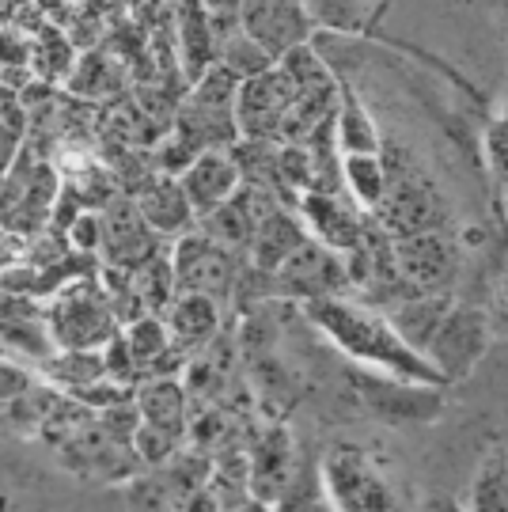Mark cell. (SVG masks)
Here are the masks:
<instances>
[{
	"instance_id": "5bb4252c",
	"label": "cell",
	"mask_w": 508,
	"mask_h": 512,
	"mask_svg": "<svg viewBox=\"0 0 508 512\" xmlns=\"http://www.w3.org/2000/svg\"><path fill=\"white\" fill-rule=\"evenodd\" d=\"M300 213L308 224V239H315L327 251H357L361 247V220L357 209L345 205L338 194L327 190H304L300 194Z\"/></svg>"
},
{
	"instance_id": "8fae6325",
	"label": "cell",
	"mask_w": 508,
	"mask_h": 512,
	"mask_svg": "<svg viewBox=\"0 0 508 512\" xmlns=\"http://www.w3.org/2000/svg\"><path fill=\"white\" fill-rule=\"evenodd\" d=\"M292 475H296V448H292V433L285 425H266L258 440L251 444L247 456V490L251 501L262 505H277V497L289 490Z\"/></svg>"
},
{
	"instance_id": "9c48e42d",
	"label": "cell",
	"mask_w": 508,
	"mask_h": 512,
	"mask_svg": "<svg viewBox=\"0 0 508 512\" xmlns=\"http://www.w3.org/2000/svg\"><path fill=\"white\" fill-rule=\"evenodd\" d=\"M54 349L46 311L27 293H0V353L19 365L38 368Z\"/></svg>"
},
{
	"instance_id": "8992f818",
	"label": "cell",
	"mask_w": 508,
	"mask_h": 512,
	"mask_svg": "<svg viewBox=\"0 0 508 512\" xmlns=\"http://www.w3.org/2000/svg\"><path fill=\"white\" fill-rule=\"evenodd\" d=\"M493 342V330L486 311L478 308H459V304H448V311L440 315L433 338L425 346V361L444 376V384L452 380H463Z\"/></svg>"
},
{
	"instance_id": "1f68e13d",
	"label": "cell",
	"mask_w": 508,
	"mask_h": 512,
	"mask_svg": "<svg viewBox=\"0 0 508 512\" xmlns=\"http://www.w3.org/2000/svg\"><path fill=\"white\" fill-rule=\"evenodd\" d=\"M232 512H273L270 505H262V501H247V505H239V509Z\"/></svg>"
},
{
	"instance_id": "44dd1931",
	"label": "cell",
	"mask_w": 508,
	"mask_h": 512,
	"mask_svg": "<svg viewBox=\"0 0 508 512\" xmlns=\"http://www.w3.org/2000/svg\"><path fill=\"white\" fill-rule=\"evenodd\" d=\"M315 31L327 35H372L380 23V0H304Z\"/></svg>"
},
{
	"instance_id": "f1b7e54d",
	"label": "cell",
	"mask_w": 508,
	"mask_h": 512,
	"mask_svg": "<svg viewBox=\"0 0 508 512\" xmlns=\"http://www.w3.org/2000/svg\"><path fill=\"white\" fill-rule=\"evenodd\" d=\"M69 239H73L76 251H95L103 243V217L99 213H76Z\"/></svg>"
},
{
	"instance_id": "3957f363",
	"label": "cell",
	"mask_w": 508,
	"mask_h": 512,
	"mask_svg": "<svg viewBox=\"0 0 508 512\" xmlns=\"http://www.w3.org/2000/svg\"><path fill=\"white\" fill-rule=\"evenodd\" d=\"M42 311L57 349H103L118 334V311L95 277L65 281Z\"/></svg>"
},
{
	"instance_id": "f546056e",
	"label": "cell",
	"mask_w": 508,
	"mask_h": 512,
	"mask_svg": "<svg viewBox=\"0 0 508 512\" xmlns=\"http://www.w3.org/2000/svg\"><path fill=\"white\" fill-rule=\"evenodd\" d=\"M179 512H224V505H220L217 494L209 490V482H201L198 490H190V494L179 501Z\"/></svg>"
},
{
	"instance_id": "ac0fdd59",
	"label": "cell",
	"mask_w": 508,
	"mask_h": 512,
	"mask_svg": "<svg viewBox=\"0 0 508 512\" xmlns=\"http://www.w3.org/2000/svg\"><path fill=\"white\" fill-rule=\"evenodd\" d=\"M338 76V99H334V145H338V156H353V152H383V137L368 107L361 103L357 88L345 80L342 73Z\"/></svg>"
},
{
	"instance_id": "d4e9b609",
	"label": "cell",
	"mask_w": 508,
	"mask_h": 512,
	"mask_svg": "<svg viewBox=\"0 0 508 512\" xmlns=\"http://www.w3.org/2000/svg\"><path fill=\"white\" fill-rule=\"evenodd\" d=\"M467 512H505V444H493L478 463L467 497Z\"/></svg>"
},
{
	"instance_id": "4fadbf2b",
	"label": "cell",
	"mask_w": 508,
	"mask_h": 512,
	"mask_svg": "<svg viewBox=\"0 0 508 512\" xmlns=\"http://www.w3.org/2000/svg\"><path fill=\"white\" fill-rule=\"evenodd\" d=\"M54 198H57L54 171L42 164H31L23 156L19 164H12V179H8V190H4L0 213L8 217V224H16V228H38L42 220L50 217Z\"/></svg>"
},
{
	"instance_id": "d6986e66",
	"label": "cell",
	"mask_w": 508,
	"mask_h": 512,
	"mask_svg": "<svg viewBox=\"0 0 508 512\" xmlns=\"http://www.w3.org/2000/svg\"><path fill=\"white\" fill-rule=\"evenodd\" d=\"M133 410L141 425L171 429L186 437V421H190V403H186V387L179 376H152L133 391Z\"/></svg>"
},
{
	"instance_id": "7402d4cb",
	"label": "cell",
	"mask_w": 508,
	"mask_h": 512,
	"mask_svg": "<svg viewBox=\"0 0 508 512\" xmlns=\"http://www.w3.org/2000/svg\"><path fill=\"white\" fill-rule=\"evenodd\" d=\"M308 239V232L296 224V220H289V213H258V220H254V232H251V243H254V262L262 266V270H277L285 258L300 247Z\"/></svg>"
},
{
	"instance_id": "4dcf8cb0",
	"label": "cell",
	"mask_w": 508,
	"mask_h": 512,
	"mask_svg": "<svg viewBox=\"0 0 508 512\" xmlns=\"http://www.w3.org/2000/svg\"><path fill=\"white\" fill-rule=\"evenodd\" d=\"M418 512H467V509H463L452 494H433V497H425V501H421Z\"/></svg>"
},
{
	"instance_id": "d6a6232c",
	"label": "cell",
	"mask_w": 508,
	"mask_h": 512,
	"mask_svg": "<svg viewBox=\"0 0 508 512\" xmlns=\"http://www.w3.org/2000/svg\"><path fill=\"white\" fill-rule=\"evenodd\" d=\"M391 4H395V0H380V19L387 16V8H391Z\"/></svg>"
},
{
	"instance_id": "277c9868",
	"label": "cell",
	"mask_w": 508,
	"mask_h": 512,
	"mask_svg": "<svg viewBox=\"0 0 508 512\" xmlns=\"http://www.w3.org/2000/svg\"><path fill=\"white\" fill-rule=\"evenodd\" d=\"M357 399L387 429H421L444 414V387L395 380L383 372H357Z\"/></svg>"
},
{
	"instance_id": "484cf974",
	"label": "cell",
	"mask_w": 508,
	"mask_h": 512,
	"mask_svg": "<svg viewBox=\"0 0 508 512\" xmlns=\"http://www.w3.org/2000/svg\"><path fill=\"white\" fill-rule=\"evenodd\" d=\"M122 342H126L129 357H133V365L145 368L156 361V357H164L167 346H171V334H167V323L160 315H133L129 319L126 334H122Z\"/></svg>"
},
{
	"instance_id": "7a4b0ae2",
	"label": "cell",
	"mask_w": 508,
	"mask_h": 512,
	"mask_svg": "<svg viewBox=\"0 0 508 512\" xmlns=\"http://www.w3.org/2000/svg\"><path fill=\"white\" fill-rule=\"evenodd\" d=\"M319 494L330 512H406V494L387 459L364 444H334L315 467Z\"/></svg>"
},
{
	"instance_id": "4316f807",
	"label": "cell",
	"mask_w": 508,
	"mask_h": 512,
	"mask_svg": "<svg viewBox=\"0 0 508 512\" xmlns=\"http://www.w3.org/2000/svg\"><path fill=\"white\" fill-rule=\"evenodd\" d=\"M505 152H508V122L505 114H493L482 133V164L490 179L493 198H505Z\"/></svg>"
},
{
	"instance_id": "5b68a950",
	"label": "cell",
	"mask_w": 508,
	"mask_h": 512,
	"mask_svg": "<svg viewBox=\"0 0 508 512\" xmlns=\"http://www.w3.org/2000/svg\"><path fill=\"white\" fill-rule=\"evenodd\" d=\"M292 88L289 73L273 61L262 73L243 76L236 88V129L243 141H281L285 137V122L292 114Z\"/></svg>"
},
{
	"instance_id": "52a82bcc",
	"label": "cell",
	"mask_w": 508,
	"mask_h": 512,
	"mask_svg": "<svg viewBox=\"0 0 508 512\" xmlns=\"http://www.w3.org/2000/svg\"><path fill=\"white\" fill-rule=\"evenodd\" d=\"M239 35L277 61L296 46L315 42V23L304 0H239Z\"/></svg>"
},
{
	"instance_id": "ffe728a7",
	"label": "cell",
	"mask_w": 508,
	"mask_h": 512,
	"mask_svg": "<svg viewBox=\"0 0 508 512\" xmlns=\"http://www.w3.org/2000/svg\"><path fill=\"white\" fill-rule=\"evenodd\" d=\"M133 209H137V217L145 220L156 236H182L194 224V213H190V205L182 198L175 175L148 183Z\"/></svg>"
},
{
	"instance_id": "ba28073f",
	"label": "cell",
	"mask_w": 508,
	"mask_h": 512,
	"mask_svg": "<svg viewBox=\"0 0 508 512\" xmlns=\"http://www.w3.org/2000/svg\"><path fill=\"white\" fill-rule=\"evenodd\" d=\"M175 293H201L209 300H224L236 285V258L209 236H182L171 251Z\"/></svg>"
},
{
	"instance_id": "2e32d148",
	"label": "cell",
	"mask_w": 508,
	"mask_h": 512,
	"mask_svg": "<svg viewBox=\"0 0 508 512\" xmlns=\"http://www.w3.org/2000/svg\"><path fill=\"white\" fill-rule=\"evenodd\" d=\"M175 27H179V61L186 80L194 84L213 61H217V31L213 12L201 0H179L175 4Z\"/></svg>"
},
{
	"instance_id": "603a6c76",
	"label": "cell",
	"mask_w": 508,
	"mask_h": 512,
	"mask_svg": "<svg viewBox=\"0 0 508 512\" xmlns=\"http://www.w3.org/2000/svg\"><path fill=\"white\" fill-rule=\"evenodd\" d=\"M342 183L353 194V202L376 213L387 190V167H383V152H353L342 156Z\"/></svg>"
},
{
	"instance_id": "30bf717a",
	"label": "cell",
	"mask_w": 508,
	"mask_h": 512,
	"mask_svg": "<svg viewBox=\"0 0 508 512\" xmlns=\"http://www.w3.org/2000/svg\"><path fill=\"white\" fill-rule=\"evenodd\" d=\"M182 198L190 205L194 220L209 217L217 205H224L239 186H243V171H239L236 156L228 148H213V152H198L190 164L175 175Z\"/></svg>"
},
{
	"instance_id": "cb8c5ba5",
	"label": "cell",
	"mask_w": 508,
	"mask_h": 512,
	"mask_svg": "<svg viewBox=\"0 0 508 512\" xmlns=\"http://www.w3.org/2000/svg\"><path fill=\"white\" fill-rule=\"evenodd\" d=\"M201 220H205V236L224 243V247H232V243H251L254 220H258L251 190H243V186H239L228 202L217 205L209 217H201Z\"/></svg>"
},
{
	"instance_id": "9a60e30c",
	"label": "cell",
	"mask_w": 508,
	"mask_h": 512,
	"mask_svg": "<svg viewBox=\"0 0 508 512\" xmlns=\"http://www.w3.org/2000/svg\"><path fill=\"white\" fill-rule=\"evenodd\" d=\"M395 262L406 281H414L418 289H440L455 277V255L452 243L436 232H418V236H402L395 247Z\"/></svg>"
},
{
	"instance_id": "6da1fadb",
	"label": "cell",
	"mask_w": 508,
	"mask_h": 512,
	"mask_svg": "<svg viewBox=\"0 0 508 512\" xmlns=\"http://www.w3.org/2000/svg\"><path fill=\"white\" fill-rule=\"evenodd\" d=\"M304 315L330 346L364 372H383V376H395V380L448 387L444 376L402 338L383 311L357 304V300H345V296H315V300H304Z\"/></svg>"
},
{
	"instance_id": "83f0119b",
	"label": "cell",
	"mask_w": 508,
	"mask_h": 512,
	"mask_svg": "<svg viewBox=\"0 0 508 512\" xmlns=\"http://www.w3.org/2000/svg\"><path fill=\"white\" fill-rule=\"evenodd\" d=\"M35 384L38 380H35V372H31V368L19 365V361H12V357H4V353H0V406L19 399L23 391H31Z\"/></svg>"
},
{
	"instance_id": "7c38bea8",
	"label": "cell",
	"mask_w": 508,
	"mask_h": 512,
	"mask_svg": "<svg viewBox=\"0 0 508 512\" xmlns=\"http://www.w3.org/2000/svg\"><path fill=\"white\" fill-rule=\"evenodd\" d=\"M277 285H281V293H292L300 304L304 300H315V296H338L349 274H345V266L334 258V251L327 247H319L315 239H304L296 251H292L277 270Z\"/></svg>"
},
{
	"instance_id": "e0dca14e",
	"label": "cell",
	"mask_w": 508,
	"mask_h": 512,
	"mask_svg": "<svg viewBox=\"0 0 508 512\" xmlns=\"http://www.w3.org/2000/svg\"><path fill=\"white\" fill-rule=\"evenodd\" d=\"M167 334L171 346H179L182 353L190 349H205L220 330V304L201 293H179L167 304Z\"/></svg>"
}]
</instances>
